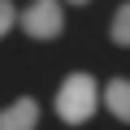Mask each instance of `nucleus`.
Masks as SVG:
<instances>
[{
	"label": "nucleus",
	"mask_w": 130,
	"mask_h": 130,
	"mask_svg": "<svg viewBox=\"0 0 130 130\" xmlns=\"http://www.w3.org/2000/svg\"><path fill=\"white\" fill-rule=\"evenodd\" d=\"M56 113L65 126H83L95 113V78L91 74H70L56 91Z\"/></svg>",
	"instance_id": "obj_1"
},
{
	"label": "nucleus",
	"mask_w": 130,
	"mask_h": 130,
	"mask_svg": "<svg viewBox=\"0 0 130 130\" xmlns=\"http://www.w3.org/2000/svg\"><path fill=\"white\" fill-rule=\"evenodd\" d=\"M18 22H22V30H26L30 39H56V35L65 30L61 0H30V5H26V13H22Z\"/></svg>",
	"instance_id": "obj_2"
},
{
	"label": "nucleus",
	"mask_w": 130,
	"mask_h": 130,
	"mask_svg": "<svg viewBox=\"0 0 130 130\" xmlns=\"http://www.w3.org/2000/svg\"><path fill=\"white\" fill-rule=\"evenodd\" d=\"M39 126V104L30 95L13 100L9 108H0V130H35Z\"/></svg>",
	"instance_id": "obj_3"
},
{
	"label": "nucleus",
	"mask_w": 130,
	"mask_h": 130,
	"mask_svg": "<svg viewBox=\"0 0 130 130\" xmlns=\"http://www.w3.org/2000/svg\"><path fill=\"white\" fill-rule=\"evenodd\" d=\"M104 104L117 121H130V78H113L104 87Z\"/></svg>",
	"instance_id": "obj_4"
},
{
	"label": "nucleus",
	"mask_w": 130,
	"mask_h": 130,
	"mask_svg": "<svg viewBox=\"0 0 130 130\" xmlns=\"http://www.w3.org/2000/svg\"><path fill=\"white\" fill-rule=\"evenodd\" d=\"M108 35H113V43L130 48V5H121V9L113 13V26H108Z\"/></svg>",
	"instance_id": "obj_5"
},
{
	"label": "nucleus",
	"mask_w": 130,
	"mask_h": 130,
	"mask_svg": "<svg viewBox=\"0 0 130 130\" xmlns=\"http://www.w3.org/2000/svg\"><path fill=\"white\" fill-rule=\"evenodd\" d=\"M13 22H18V9H13V0H0V35H5Z\"/></svg>",
	"instance_id": "obj_6"
},
{
	"label": "nucleus",
	"mask_w": 130,
	"mask_h": 130,
	"mask_svg": "<svg viewBox=\"0 0 130 130\" xmlns=\"http://www.w3.org/2000/svg\"><path fill=\"white\" fill-rule=\"evenodd\" d=\"M70 5H87V0H70Z\"/></svg>",
	"instance_id": "obj_7"
}]
</instances>
